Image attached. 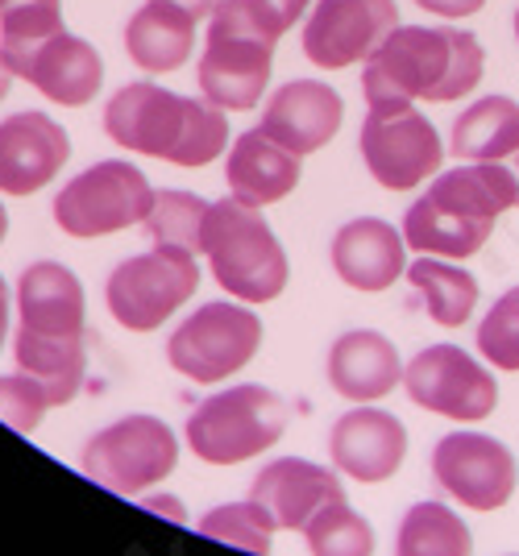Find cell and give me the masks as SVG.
<instances>
[{"label": "cell", "mask_w": 519, "mask_h": 556, "mask_svg": "<svg viewBox=\"0 0 519 556\" xmlns=\"http://www.w3.org/2000/svg\"><path fill=\"white\" fill-rule=\"evenodd\" d=\"M482 47L470 29L453 25H400L382 47L362 63L366 104L378 100H428L448 104L478 88Z\"/></svg>", "instance_id": "obj_2"}, {"label": "cell", "mask_w": 519, "mask_h": 556, "mask_svg": "<svg viewBox=\"0 0 519 556\" xmlns=\"http://www.w3.org/2000/svg\"><path fill=\"white\" fill-rule=\"evenodd\" d=\"M341 121H345V100L337 96V88L320 84V79H291L266 100L258 129H266L287 150H295L300 159H307L337 138Z\"/></svg>", "instance_id": "obj_18"}, {"label": "cell", "mask_w": 519, "mask_h": 556, "mask_svg": "<svg viewBox=\"0 0 519 556\" xmlns=\"http://www.w3.org/2000/svg\"><path fill=\"white\" fill-rule=\"evenodd\" d=\"M507 166H511V175H516V208H519V150L507 159Z\"/></svg>", "instance_id": "obj_41"}, {"label": "cell", "mask_w": 519, "mask_h": 556, "mask_svg": "<svg viewBox=\"0 0 519 556\" xmlns=\"http://www.w3.org/2000/svg\"><path fill=\"white\" fill-rule=\"evenodd\" d=\"M453 159L507 163L519 150V104L511 96H482L453 125Z\"/></svg>", "instance_id": "obj_25"}, {"label": "cell", "mask_w": 519, "mask_h": 556, "mask_svg": "<svg viewBox=\"0 0 519 556\" xmlns=\"http://www.w3.org/2000/svg\"><path fill=\"white\" fill-rule=\"evenodd\" d=\"M250 498H258L279 528L304 532L312 515L329 503H341L345 490H341V478L325 465L304 462V457H279L258 469V478L250 482Z\"/></svg>", "instance_id": "obj_20"}, {"label": "cell", "mask_w": 519, "mask_h": 556, "mask_svg": "<svg viewBox=\"0 0 519 556\" xmlns=\"http://www.w3.org/2000/svg\"><path fill=\"white\" fill-rule=\"evenodd\" d=\"M170 4H179V9H188L191 17L200 22V17H213V9L220 4V0H170Z\"/></svg>", "instance_id": "obj_38"}, {"label": "cell", "mask_w": 519, "mask_h": 556, "mask_svg": "<svg viewBox=\"0 0 519 556\" xmlns=\"http://www.w3.org/2000/svg\"><path fill=\"white\" fill-rule=\"evenodd\" d=\"M395 548L400 556H470L473 535L445 503H416L403 515Z\"/></svg>", "instance_id": "obj_28"}, {"label": "cell", "mask_w": 519, "mask_h": 556, "mask_svg": "<svg viewBox=\"0 0 519 556\" xmlns=\"http://www.w3.org/2000/svg\"><path fill=\"white\" fill-rule=\"evenodd\" d=\"M104 134L129 154L163 159L170 166H208L229 146L225 109L191 100L154 79L125 84L104 104Z\"/></svg>", "instance_id": "obj_1"}, {"label": "cell", "mask_w": 519, "mask_h": 556, "mask_svg": "<svg viewBox=\"0 0 519 556\" xmlns=\"http://www.w3.org/2000/svg\"><path fill=\"white\" fill-rule=\"evenodd\" d=\"M329 382L350 403H375L403 382L400 349L375 328H350L329 349Z\"/></svg>", "instance_id": "obj_23"}, {"label": "cell", "mask_w": 519, "mask_h": 556, "mask_svg": "<svg viewBox=\"0 0 519 556\" xmlns=\"http://www.w3.org/2000/svg\"><path fill=\"white\" fill-rule=\"evenodd\" d=\"M72 138L47 113H13L0 121V191L4 195H34L67 166Z\"/></svg>", "instance_id": "obj_16"}, {"label": "cell", "mask_w": 519, "mask_h": 556, "mask_svg": "<svg viewBox=\"0 0 519 556\" xmlns=\"http://www.w3.org/2000/svg\"><path fill=\"white\" fill-rule=\"evenodd\" d=\"M329 257L337 278L366 295H378L400 275H407V241L395 225L378 216H357L350 225H341Z\"/></svg>", "instance_id": "obj_21"}, {"label": "cell", "mask_w": 519, "mask_h": 556, "mask_svg": "<svg viewBox=\"0 0 519 556\" xmlns=\"http://www.w3.org/2000/svg\"><path fill=\"white\" fill-rule=\"evenodd\" d=\"M4 4H9V0H0V9H4Z\"/></svg>", "instance_id": "obj_44"}, {"label": "cell", "mask_w": 519, "mask_h": 556, "mask_svg": "<svg viewBox=\"0 0 519 556\" xmlns=\"http://www.w3.org/2000/svg\"><path fill=\"white\" fill-rule=\"evenodd\" d=\"M516 38H519V9H516Z\"/></svg>", "instance_id": "obj_43"}, {"label": "cell", "mask_w": 519, "mask_h": 556, "mask_svg": "<svg viewBox=\"0 0 519 556\" xmlns=\"http://www.w3.org/2000/svg\"><path fill=\"white\" fill-rule=\"evenodd\" d=\"M59 29H67L63 0H9L0 9V54H17Z\"/></svg>", "instance_id": "obj_33"}, {"label": "cell", "mask_w": 519, "mask_h": 556, "mask_svg": "<svg viewBox=\"0 0 519 556\" xmlns=\"http://www.w3.org/2000/svg\"><path fill=\"white\" fill-rule=\"evenodd\" d=\"M362 163L387 191H412L445 163L436 125L407 100H378L362 121Z\"/></svg>", "instance_id": "obj_10"}, {"label": "cell", "mask_w": 519, "mask_h": 556, "mask_svg": "<svg viewBox=\"0 0 519 556\" xmlns=\"http://www.w3.org/2000/svg\"><path fill=\"white\" fill-rule=\"evenodd\" d=\"M195 532L220 540V544H233V548H245V553H270V540L279 532V523L270 519V510L262 507L258 498H245V503L213 507L195 523Z\"/></svg>", "instance_id": "obj_31"}, {"label": "cell", "mask_w": 519, "mask_h": 556, "mask_svg": "<svg viewBox=\"0 0 519 556\" xmlns=\"http://www.w3.org/2000/svg\"><path fill=\"white\" fill-rule=\"evenodd\" d=\"M407 282L420 291L432 325L441 328H461L478 307V278L466 266H453L432 254L407 262Z\"/></svg>", "instance_id": "obj_26"}, {"label": "cell", "mask_w": 519, "mask_h": 556, "mask_svg": "<svg viewBox=\"0 0 519 556\" xmlns=\"http://www.w3.org/2000/svg\"><path fill=\"white\" fill-rule=\"evenodd\" d=\"M200 254L208 257L220 291L241 303H270L283 295L291 266L275 229L262 220V208L225 195L208 208Z\"/></svg>", "instance_id": "obj_4"}, {"label": "cell", "mask_w": 519, "mask_h": 556, "mask_svg": "<svg viewBox=\"0 0 519 556\" xmlns=\"http://www.w3.org/2000/svg\"><path fill=\"white\" fill-rule=\"evenodd\" d=\"M195 287H200L195 254L175 245H154L150 254H134L113 266L104 282V303L121 328L154 332L195 295Z\"/></svg>", "instance_id": "obj_6"}, {"label": "cell", "mask_w": 519, "mask_h": 556, "mask_svg": "<svg viewBox=\"0 0 519 556\" xmlns=\"http://www.w3.org/2000/svg\"><path fill=\"white\" fill-rule=\"evenodd\" d=\"M145 510H154V515H166L170 523H188V510L179 498H170V494H154V498H142Z\"/></svg>", "instance_id": "obj_37"}, {"label": "cell", "mask_w": 519, "mask_h": 556, "mask_svg": "<svg viewBox=\"0 0 519 556\" xmlns=\"http://www.w3.org/2000/svg\"><path fill=\"white\" fill-rule=\"evenodd\" d=\"M179 465V437L159 416H121L100 428L79 453V469L96 486L117 494H142L159 486Z\"/></svg>", "instance_id": "obj_8"}, {"label": "cell", "mask_w": 519, "mask_h": 556, "mask_svg": "<svg viewBox=\"0 0 519 556\" xmlns=\"http://www.w3.org/2000/svg\"><path fill=\"white\" fill-rule=\"evenodd\" d=\"M416 4L432 17H448V22H461V17H473L486 9V0H416Z\"/></svg>", "instance_id": "obj_36"}, {"label": "cell", "mask_w": 519, "mask_h": 556, "mask_svg": "<svg viewBox=\"0 0 519 556\" xmlns=\"http://www.w3.org/2000/svg\"><path fill=\"white\" fill-rule=\"evenodd\" d=\"M208 200L195 191H179V187H163L154 191V208L142 220V229L154 237V245H175V250H191L200 254L204 241V220H208Z\"/></svg>", "instance_id": "obj_29"}, {"label": "cell", "mask_w": 519, "mask_h": 556, "mask_svg": "<svg viewBox=\"0 0 519 556\" xmlns=\"http://www.w3.org/2000/svg\"><path fill=\"white\" fill-rule=\"evenodd\" d=\"M304 540L316 556H370L375 553V532H370V523H366L345 498H341V503H329L325 510H316L312 523L304 528Z\"/></svg>", "instance_id": "obj_32"}, {"label": "cell", "mask_w": 519, "mask_h": 556, "mask_svg": "<svg viewBox=\"0 0 519 556\" xmlns=\"http://www.w3.org/2000/svg\"><path fill=\"white\" fill-rule=\"evenodd\" d=\"M13 357H17V370L34 374L47 387L50 407H67L75 394L84 391V374H88L84 341H47V337L17 332Z\"/></svg>", "instance_id": "obj_27"}, {"label": "cell", "mask_w": 519, "mask_h": 556, "mask_svg": "<svg viewBox=\"0 0 519 556\" xmlns=\"http://www.w3.org/2000/svg\"><path fill=\"white\" fill-rule=\"evenodd\" d=\"M4 337H9V287L0 278V349H4Z\"/></svg>", "instance_id": "obj_39"}, {"label": "cell", "mask_w": 519, "mask_h": 556, "mask_svg": "<svg viewBox=\"0 0 519 556\" xmlns=\"http://www.w3.org/2000/svg\"><path fill=\"white\" fill-rule=\"evenodd\" d=\"M262 349V320L254 307L245 303H204L200 312H191L183 325L170 332L166 341V362L170 370L213 387L233 378L241 366L254 362Z\"/></svg>", "instance_id": "obj_9"}, {"label": "cell", "mask_w": 519, "mask_h": 556, "mask_svg": "<svg viewBox=\"0 0 519 556\" xmlns=\"http://www.w3.org/2000/svg\"><path fill=\"white\" fill-rule=\"evenodd\" d=\"M400 25L395 0H316L304 17V54L320 71H345L366 63Z\"/></svg>", "instance_id": "obj_12"}, {"label": "cell", "mask_w": 519, "mask_h": 556, "mask_svg": "<svg viewBox=\"0 0 519 556\" xmlns=\"http://www.w3.org/2000/svg\"><path fill=\"white\" fill-rule=\"evenodd\" d=\"M478 353L495 370H519V287L503 291L478 325Z\"/></svg>", "instance_id": "obj_34"}, {"label": "cell", "mask_w": 519, "mask_h": 556, "mask_svg": "<svg viewBox=\"0 0 519 556\" xmlns=\"http://www.w3.org/2000/svg\"><path fill=\"white\" fill-rule=\"evenodd\" d=\"M403 391L432 416L478 424L495 412L498 382L478 357L457 345H428L403 366Z\"/></svg>", "instance_id": "obj_11"}, {"label": "cell", "mask_w": 519, "mask_h": 556, "mask_svg": "<svg viewBox=\"0 0 519 556\" xmlns=\"http://www.w3.org/2000/svg\"><path fill=\"white\" fill-rule=\"evenodd\" d=\"M4 232H9V212H4V204H0V241H4Z\"/></svg>", "instance_id": "obj_42"}, {"label": "cell", "mask_w": 519, "mask_h": 556, "mask_svg": "<svg viewBox=\"0 0 519 556\" xmlns=\"http://www.w3.org/2000/svg\"><path fill=\"white\" fill-rule=\"evenodd\" d=\"M287 403L270 387L241 382L208 394L188 416V448L204 465H241L283 441Z\"/></svg>", "instance_id": "obj_5"}, {"label": "cell", "mask_w": 519, "mask_h": 556, "mask_svg": "<svg viewBox=\"0 0 519 556\" xmlns=\"http://www.w3.org/2000/svg\"><path fill=\"white\" fill-rule=\"evenodd\" d=\"M9 84H13V71L4 67V59H0V100L9 96Z\"/></svg>", "instance_id": "obj_40"}, {"label": "cell", "mask_w": 519, "mask_h": 556, "mask_svg": "<svg viewBox=\"0 0 519 556\" xmlns=\"http://www.w3.org/2000/svg\"><path fill=\"white\" fill-rule=\"evenodd\" d=\"M47 412L50 394L34 374H0V424H9L13 432H34Z\"/></svg>", "instance_id": "obj_35"}, {"label": "cell", "mask_w": 519, "mask_h": 556, "mask_svg": "<svg viewBox=\"0 0 519 556\" xmlns=\"http://www.w3.org/2000/svg\"><path fill=\"white\" fill-rule=\"evenodd\" d=\"M150 208H154L150 179L134 163L109 159V163L79 170L72 184L54 195L50 216L67 237L92 241V237H109V232L142 225Z\"/></svg>", "instance_id": "obj_7"}, {"label": "cell", "mask_w": 519, "mask_h": 556, "mask_svg": "<svg viewBox=\"0 0 519 556\" xmlns=\"http://www.w3.org/2000/svg\"><path fill=\"white\" fill-rule=\"evenodd\" d=\"M312 9V0H220L213 9V25L254 34L266 47H279L291 25H300Z\"/></svg>", "instance_id": "obj_30"}, {"label": "cell", "mask_w": 519, "mask_h": 556, "mask_svg": "<svg viewBox=\"0 0 519 556\" xmlns=\"http://www.w3.org/2000/svg\"><path fill=\"white\" fill-rule=\"evenodd\" d=\"M270 67H275V47H266L241 29L208 25V42L200 54L195 79L208 104L225 113H250L270 84Z\"/></svg>", "instance_id": "obj_15"}, {"label": "cell", "mask_w": 519, "mask_h": 556, "mask_svg": "<svg viewBox=\"0 0 519 556\" xmlns=\"http://www.w3.org/2000/svg\"><path fill=\"white\" fill-rule=\"evenodd\" d=\"M329 457L354 482H366V486L387 482L400 473L403 457H407V428L400 416L362 403L332 424Z\"/></svg>", "instance_id": "obj_17"}, {"label": "cell", "mask_w": 519, "mask_h": 556, "mask_svg": "<svg viewBox=\"0 0 519 556\" xmlns=\"http://www.w3.org/2000/svg\"><path fill=\"white\" fill-rule=\"evenodd\" d=\"M516 208V175L507 163H461L436 175L403 216L407 250L432 257H473L495 232V220Z\"/></svg>", "instance_id": "obj_3"}, {"label": "cell", "mask_w": 519, "mask_h": 556, "mask_svg": "<svg viewBox=\"0 0 519 556\" xmlns=\"http://www.w3.org/2000/svg\"><path fill=\"white\" fill-rule=\"evenodd\" d=\"M195 47V17L170 0H145L125 25V50L129 59L150 75L179 71Z\"/></svg>", "instance_id": "obj_24"}, {"label": "cell", "mask_w": 519, "mask_h": 556, "mask_svg": "<svg viewBox=\"0 0 519 556\" xmlns=\"http://www.w3.org/2000/svg\"><path fill=\"white\" fill-rule=\"evenodd\" d=\"M17 332L47 341H84V282L63 262H34L17 278Z\"/></svg>", "instance_id": "obj_19"}, {"label": "cell", "mask_w": 519, "mask_h": 556, "mask_svg": "<svg viewBox=\"0 0 519 556\" xmlns=\"http://www.w3.org/2000/svg\"><path fill=\"white\" fill-rule=\"evenodd\" d=\"M432 478L470 510H498L516 494L511 448L482 432H448L432 448Z\"/></svg>", "instance_id": "obj_13"}, {"label": "cell", "mask_w": 519, "mask_h": 556, "mask_svg": "<svg viewBox=\"0 0 519 556\" xmlns=\"http://www.w3.org/2000/svg\"><path fill=\"white\" fill-rule=\"evenodd\" d=\"M0 59L13 71V79L34 84L47 100L63 104V109H84L88 100H96L100 84H104L100 50L72 29H59L34 47L17 50V54H0Z\"/></svg>", "instance_id": "obj_14"}, {"label": "cell", "mask_w": 519, "mask_h": 556, "mask_svg": "<svg viewBox=\"0 0 519 556\" xmlns=\"http://www.w3.org/2000/svg\"><path fill=\"white\" fill-rule=\"evenodd\" d=\"M300 170H304V159L295 150L279 146L266 129H250L229 146L225 184L237 200H245L254 208H270L300 187Z\"/></svg>", "instance_id": "obj_22"}]
</instances>
